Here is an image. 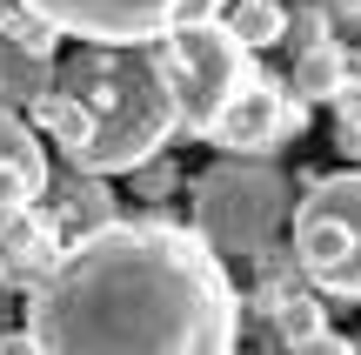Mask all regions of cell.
I'll use <instances>...</instances> for the list:
<instances>
[{"instance_id": "cell-1", "label": "cell", "mask_w": 361, "mask_h": 355, "mask_svg": "<svg viewBox=\"0 0 361 355\" xmlns=\"http://www.w3.org/2000/svg\"><path fill=\"white\" fill-rule=\"evenodd\" d=\"M40 355H234L241 295L194 228L168 215H114L67 241L27 295Z\"/></svg>"}, {"instance_id": "cell-2", "label": "cell", "mask_w": 361, "mask_h": 355, "mask_svg": "<svg viewBox=\"0 0 361 355\" xmlns=\"http://www.w3.org/2000/svg\"><path fill=\"white\" fill-rule=\"evenodd\" d=\"M34 121L54 134L74 174H134L174 141V101L161 80L154 40L128 47H87L54 61V88L34 107Z\"/></svg>"}, {"instance_id": "cell-3", "label": "cell", "mask_w": 361, "mask_h": 355, "mask_svg": "<svg viewBox=\"0 0 361 355\" xmlns=\"http://www.w3.org/2000/svg\"><path fill=\"white\" fill-rule=\"evenodd\" d=\"M301 188L288 181L274 161H241V155H221L194 174L188 201H194V235L214 262H261V255L281 241L288 215H295Z\"/></svg>"}, {"instance_id": "cell-4", "label": "cell", "mask_w": 361, "mask_h": 355, "mask_svg": "<svg viewBox=\"0 0 361 355\" xmlns=\"http://www.w3.org/2000/svg\"><path fill=\"white\" fill-rule=\"evenodd\" d=\"M288 235H295V268L314 295L361 302V168L322 174L301 188Z\"/></svg>"}, {"instance_id": "cell-5", "label": "cell", "mask_w": 361, "mask_h": 355, "mask_svg": "<svg viewBox=\"0 0 361 355\" xmlns=\"http://www.w3.org/2000/svg\"><path fill=\"white\" fill-rule=\"evenodd\" d=\"M154 61H161V80H168V101H174V134H188V141H207V128L221 121V107H228L234 94L247 88V74H255V54H247L221 20L161 34Z\"/></svg>"}, {"instance_id": "cell-6", "label": "cell", "mask_w": 361, "mask_h": 355, "mask_svg": "<svg viewBox=\"0 0 361 355\" xmlns=\"http://www.w3.org/2000/svg\"><path fill=\"white\" fill-rule=\"evenodd\" d=\"M34 20H47L54 34H74L87 47H128V40H161L174 27L221 20L228 0H20Z\"/></svg>"}, {"instance_id": "cell-7", "label": "cell", "mask_w": 361, "mask_h": 355, "mask_svg": "<svg viewBox=\"0 0 361 355\" xmlns=\"http://www.w3.org/2000/svg\"><path fill=\"white\" fill-rule=\"evenodd\" d=\"M295 134H308V101H301L288 80H274V74H247V88L234 94L228 107H221V121L207 128V141L221 148V155H241V161H255V155H268V148H281V141H295Z\"/></svg>"}, {"instance_id": "cell-8", "label": "cell", "mask_w": 361, "mask_h": 355, "mask_svg": "<svg viewBox=\"0 0 361 355\" xmlns=\"http://www.w3.org/2000/svg\"><path fill=\"white\" fill-rule=\"evenodd\" d=\"M47 148L13 107H0V228H13L40 195H47Z\"/></svg>"}, {"instance_id": "cell-9", "label": "cell", "mask_w": 361, "mask_h": 355, "mask_svg": "<svg viewBox=\"0 0 361 355\" xmlns=\"http://www.w3.org/2000/svg\"><path fill=\"white\" fill-rule=\"evenodd\" d=\"M47 195H54V235H67V241H80V235L114 222V201H107L101 174H74V181H61V188L47 181Z\"/></svg>"}, {"instance_id": "cell-10", "label": "cell", "mask_w": 361, "mask_h": 355, "mask_svg": "<svg viewBox=\"0 0 361 355\" xmlns=\"http://www.w3.org/2000/svg\"><path fill=\"white\" fill-rule=\"evenodd\" d=\"M348 74H355V67H348V47L328 34V40H314V47L295 54V74H288V88H295L301 101L314 107V101H341V94H348Z\"/></svg>"}, {"instance_id": "cell-11", "label": "cell", "mask_w": 361, "mask_h": 355, "mask_svg": "<svg viewBox=\"0 0 361 355\" xmlns=\"http://www.w3.org/2000/svg\"><path fill=\"white\" fill-rule=\"evenodd\" d=\"M47 88H54V61L47 54H27V47H13V40H0V107L34 114V107L47 101Z\"/></svg>"}, {"instance_id": "cell-12", "label": "cell", "mask_w": 361, "mask_h": 355, "mask_svg": "<svg viewBox=\"0 0 361 355\" xmlns=\"http://www.w3.org/2000/svg\"><path fill=\"white\" fill-rule=\"evenodd\" d=\"M221 27H228V34L241 40L247 54H261V47H281V34H288V7H281V0H228Z\"/></svg>"}, {"instance_id": "cell-13", "label": "cell", "mask_w": 361, "mask_h": 355, "mask_svg": "<svg viewBox=\"0 0 361 355\" xmlns=\"http://www.w3.org/2000/svg\"><path fill=\"white\" fill-rule=\"evenodd\" d=\"M261 302H268V322H274V335H281L288 349L328 329V315H322V295H281V289H268Z\"/></svg>"}, {"instance_id": "cell-14", "label": "cell", "mask_w": 361, "mask_h": 355, "mask_svg": "<svg viewBox=\"0 0 361 355\" xmlns=\"http://www.w3.org/2000/svg\"><path fill=\"white\" fill-rule=\"evenodd\" d=\"M128 181H134V195H141V201H168L174 188H180V161L174 155H154L147 168H134Z\"/></svg>"}, {"instance_id": "cell-15", "label": "cell", "mask_w": 361, "mask_h": 355, "mask_svg": "<svg viewBox=\"0 0 361 355\" xmlns=\"http://www.w3.org/2000/svg\"><path fill=\"white\" fill-rule=\"evenodd\" d=\"M288 355H355L348 335H335V329H322V335H308V342H295Z\"/></svg>"}, {"instance_id": "cell-16", "label": "cell", "mask_w": 361, "mask_h": 355, "mask_svg": "<svg viewBox=\"0 0 361 355\" xmlns=\"http://www.w3.org/2000/svg\"><path fill=\"white\" fill-rule=\"evenodd\" d=\"M0 355H40V342H34V329H27V322H13V329L0 335Z\"/></svg>"}, {"instance_id": "cell-17", "label": "cell", "mask_w": 361, "mask_h": 355, "mask_svg": "<svg viewBox=\"0 0 361 355\" xmlns=\"http://www.w3.org/2000/svg\"><path fill=\"white\" fill-rule=\"evenodd\" d=\"M13 322H20V295H13V289H7V282H0V335H7V329H13Z\"/></svg>"}, {"instance_id": "cell-18", "label": "cell", "mask_w": 361, "mask_h": 355, "mask_svg": "<svg viewBox=\"0 0 361 355\" xmlns=\"http://www.w3.org/2000/svg\"><path fill=\"white\" fill-rule=\"evenodd\" d=\"M20 13H27L20 0H0V34H13V27H20Z\"/></svg>"}, {"instance_id": "cell-19", "label": "cell", "mask_w": 361, "mask_h": 355, "mask_svg": "<svg viewBox=\"0 0 361 355\" xmlns=\"http://www.w3.org/2000/svg\"><path fill=\"white\" fill-rule=\"evenodd\" d=\"M335 7H341V13H348V20H361V0H335Z\"/></svg>"}, {"instance_id": "cell-20", "label": "cell", "mask_w": 361, "mask_h": 355, "mask_svg": "<svg viewBox=\"0 0 361 355\" xmlns=\"http://www.w3.org/2000/svg\"><path fill=\"white\" fill-rule=\"evenodd\" d=\"M355 355H361V342H355Z\"/></svg>"}]
</instances>
